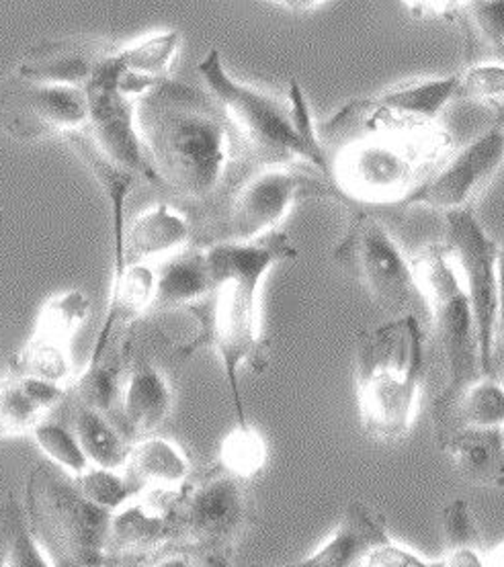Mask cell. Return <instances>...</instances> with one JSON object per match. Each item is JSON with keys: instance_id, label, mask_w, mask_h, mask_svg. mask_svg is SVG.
<instances>
[{"instance_id": "cell-12", "label": "cell", "mask_w": 504, "mask_h": 567, "mask_svg": "<svg viewBox=\"0 0 504 567\" xmlns=\"http://www.w3.org/2000/svg\"><path fill=\"white\" fill-rule=\"evenodd\" d=\"M84 89L29 81L11 74L0 86V127L21 144L86 130Z\"/></svg>"}, {"instance_id": "cell-35", "label": "cell", "mask_w": 504, "mask_h": 567, "mask_svg": "<svg viewBox=\"0 0 504 567\" xmlns=\"http://www.w3.org/2000/svg\"><path fill=\"white\" fill-rule=\"evenodd\" d=\"M2 547L4 567H55L50 554L43 549L29 527L28 516L21 504L13 502L9 511V535Z\"/></svg>"}, {"instance_id": "cell-30", "label": "cell", "mask_w": 504, "mask_h": 567, "mask_svg": "<svg viewBox=\"0 0 504 567\" xmlns=\"http://www.w3.org/2000/svg\"><path fill=\"white\" fill-rule=\"evenodd\" d=\"M443 557L441 567H488L482 549L476 516L465 498H453L441 511Z\"/></svg>"}, {"instance_id": "cell-16", "label": "cell", "mask_w": 504, "mask_h": 567, "mask_svg": "<svg viewBox=\"0 0 504 567\" xmlns=\"http://www.w3.org/2000/svg\"><path fill=\"white\" fill-rule=\"evenodd\" d=\"M392 539L394 535L383 514L368 502L353 501L347 504L339 525L312 554L284 566L248 567H366L369 557Z\"/></svg>"}, {"instance_id": "cell-32", "label": "cell", "mask_w": 504, "mask_h": 567, "mask_svg": "<svg viewBox=\"0 0 504 567\" xmlns=\"http://www.w3.org/2000/svg\"><path fill=\"white\" fill-rule=\"evenodd\" d=\"M218 467L243 482H253L267 465V443L250 424H236L219 445Z\"/></svg>"}, {"instance_id": "cell-15", "label": "cell", "mask_w": 504, "mask_h": 567, "mask_svg": "<svg viewBox=\"0 0 504 567\" xmlns=\"http://www.w3.org/2000/svg\"><path fill=\"white\" fill-rule=\"evenodd\" d=\"M491 127L460 150L435 175L426 176L400 207L443 212L472 209L477 195L491 185L504 163V105Z\"/></svg>"}, {"instance_id": "cell-19", "label": "cell", "mask_w": 504, "mask_h": 567, "mask_svg": "<svg viewBox=\"0 0 504 567\" xmlns=\"http://www.w3.org/2000/svg\"><path fill=\"white\" fill-rule=\"evenodd\" d=\"M436 445L462 429H503L504 383L498 375H480L450 400L433 402Z\"/></svg>"}, {"instance_id": "cell-24", "label": "cell", "mask_w": 504, "mask_h": 567, "mask_svg": "<svg viewBox=\"0 0 504 567\" xmlns=\"http://www.w3.org/2000/svg\"><path fill=\"white\" fill-rule=\"evenodd\" d=\"M125 472L144 489L181 496L189 487L192 461L178 443L152 434L132 445Z\"/></svg>"}, {"instance_id": "cell-8", "label": "cell", "mask_w": 504, "mask_h": 567, "mask_svg": "<svg viewBox=\"0 0 504 567\" xmlns=\"http://www.w3.org/2000/svg\"><path fill=\"white\" fill-rule=\"evenodd\" d=\"M330 257L385 310L398 316L414 313L419 318L421 310H426L412 260L382 221L369 212H354Z\"/></svg>"}, {"instance_id": "cell-13", "label": "cell", "mask_w": 504, "mask_h": 567, "mask_svg": "<svg viewBox=\"0 0 504 567\" xmlns=\"http://www.w3.org/2000/svg\"><path fill=\"white\" fill-rule=\"evenodd\" d=\"M120 62L115 52L84 84L89 132L96 150L146 183H158L137 130L136 103L120 93Z\"/></svg>"}, {"instance_id": "cell-9", "label": "cell", "mask_w": 504, "mask_h": 567, "mask_svg": "<svg viewBox=\"0 0 504 567\" xmlns=\"http://www.w3.org/2000/svg\"><path fill=\"white\" fill-rule=\"evenodd\" d=\"M301 199H330L351 205L335 181L318 171L308 173L294 166L265 168L236 193L228 214V240L246 243L271 234Z\"/></svg>"}, {"instance_id": "cell-20", "label": "cell", "mask_w": 504, "mask_h": 567, "mask_svg": "<svg viewBox=\"0 0 504 567\" xmlns=\"http://www.w3.org/2000/svg\"><path fill=\"white\" fill-rule=\"evenodd\" d=\"M123 419L137 439L152 436L175 408V392L163 371L146 357H137L123 381Z\"/></svg>"}, {"instance_id": "cell-1", "label": "cell", "mask_w": 504, "mask_h": 567, "mask_svg": "<svg viewBox=\"0 0 504 567\" xmlns=\"http://www.w3.org/2000/svg\"><path fill=\"white\" fill-rule=\"evenodd\" d=\"M214 291L202 318L199 342L212 344L233 395L238 424H248L240 393V369L265 373L271 361V344L263 334L260 287L269 270L298 258V248L286 231L275 230L257 240H222L205 248Z\"/></svg>"}, {"instance_id": "cell-42", "label": "cell", "mask_w": 504, "mask_h": 567, "mask_svg": "<svg viewBox=\"0 0 504 567\" xmlns=\"http://www.w3.org/2000/svg\"><path fill=\"white\" fill-rule=\"evenodd\" d=\"M275 7H287V9H306V11H312V9H316L320 2H316V0H312V2H272Z\"/></svg>"}, {"instance_id": "cell-21", "label": "cell", "mask_w": 504, "mask_h": 567, "mask_svg": "<svg viewBox=\"0 0 504 567\" xmlns=\"http://www.w3.org/2000/svg\"><path fill=\"white\" fill-rule=\"evenodd\" d=\"M192 224L168 203H154L125 228V265H154L189 243Z\"/></svg>"}, {"instance_id": "cell-44", "label": "cell", "mask_w": 504, "mask_h": 567, "mask_svg": "<svg viewBox=\"0 0 504 567\" xmlns=\"http://www.w3.org/2000/svg\"><path fill=\"white\" fill-rule=\"evenodd\" d=\"M431 567H441V564H439V559H436V561H433V566Z\"/></svg>"}, {"instance_id": "cell-37", "label": "cell", "mask_w": 504, "mask_h": 567, "mask_svg": "<svg viewBox=\"0 0 504 567\" xmlns=\"http://www.w3.org/2000/svg\"><path fill=\"white\" fill-rule=\"evenodd\" d=\"M433 559H426L421 554H416L414 549H410L407 545L398 543V540H388L382 545L376 554L369 557L366 567H431Z\"/></svg>"}, {"instance_id": "cell-41", "label": "cell", "mask_w": 504, "mask_h": 567, "mask_svg": "<svg viewBox=\"0 0 504 567\" xmlns=\"http://www.w3.org/2000/svg\"><path fill=\"white\" fill-rule=\"evenodd\" d=\"M486 564L488 567H504V540L486 554Z\"/></svg>"}, {"instance_id": "cell-40", "label": "cell", "mask_w": 504, "mask_h": 567, "mask_svg": "<svg viewBox=\"0 0 504 567\" xmlns=\"http://www.w3.org/2000/svg\"><path fill=\"white\" fill-rule=\"evenodd\" d=\"M204 567H234L233 555L205 554Z\"/></svg>"}, {"instance_id": "cell-31", "label": "cell", "mask_w": 504, "mask_h": 567, "mask_svg": "<svg viewBox=\"0 0 504 567\" xmlns=\"http://www.w3.org/2000/svg\"><path fill=\"white\" fill-rule=\"evenodd\" d=\"M123 381V352L115 344H111L101 357L86 361L70 390L82 404L101 412H110L122 398Z\"/></svg>"}, {"instance_id": "cell-26", "label": "cell", "mask_w": 504, "mask_h": 567, "mask_svg": "<svg viewBox=\"0 0 504 567\" xmlns=\"http://www.w3.org/2000/svg\"><path fill=\"white\" fill-rule=\"evenodd\" d=\"M156 270L154 265H130L123 272L122 281L111 287L107 310L96 332L95 344L89 359H96L113 344V332L117 326L130 328L137 322L154 303Z\"/></svg>"}, {"instance_id": "cell-29", "label": "cell", "mask_w": 504, "mask_h": 567, "mask_svg": "<svg viewBox=\"0 0 504 567\" xmlns=\"http://www.w3.org/2000/svg\"><path fill=\"white\" fill-rule=\"evenodd\" d=\"M181 48V33L175 29L154 31L140 40L115 48V60L123 72L151 82L154 86L171 81Z\"/></svg>"}, {"instance_id": "cell-25", "label": "cell", "mask_w": 504, "mask_h": 567, "mask_svg": "<svg viewBox=\"0 0 504 567\" xmlns=\"http://www.w3.org/2000/svg\"><path fill=\"white\" fill-rule=\"evenodd\" d=\"M439 449L472 484L504 487L503 429H462L439 443Z\"/></svg>"}, {"instance_id": "cell-22", "label": "cell", "mask_w": 504, "mask_h": 567, "mask_svg": "<svg viewBox=\"0 0 504 567\" xmlns=\"http://www.w3.org/2000/svg\"><path fill=\"white\" fill-rule=\"evenodd\" d=\"M156 270L152 310H192L205 303L214 291V279L204 248L178 250L163 258Z\"/></svg>"}, {"instance_id": "cell-11", "label": "cell", "mask_w": 504, "mask_h": 567, "mask_svg": "<svg viewBox=\"0 0 504 567\" xmlns=\"http://www.w3.org/2000/svg\"><path fill=\"white\" fill-rule=\"evenodd\" d=\"M175 518L178 537L192 540L205 554L233 555L253 518L248 484L216 465L181 494Z\"/></svg>"}, {"instance_id": "cell-36", "label": "cell", "mask_w": 504, "mask_h": 567, "mask_svg": "<svg viewBox=\"0 0 504 567\" xmlns=\"http://www.w3.org/2000/svg\"><path fill=\"white\" fill-rule=\"evenodd\" d=\"M460 96L504 105V62L474 64L460 72Z\"/></svg>"}, {"instance_id": "cell-4", "label": "cell", "mask_w": 504, "mask_h": 567, "mask_svg": "<svg viewBox=\"0 0 504 567\" xmlns=\"http://www.w3.org/2000/svg\"><path fill=\"white\" fill-rule=\"evenodd\" d=\"M423 383L424 330L419 316H395L359 332L357 408L371 439L394 443L410 433Z\"/></svg>"}, {"instance_id": "cell-14", "label": "cell", "mask_w": 504, "mask_h": 567, "mask_svg": "<svg viewBox=\"0 0 504 567\" xmlns=\"http://www.w3.org/2000/svg\"><path fill=\"white\" fill-rule=\"evenodd\" d=\"M91 313V299L81 289L55 293L41 306L31 337L19 349L13 373L43 379L70 392L79 375L74 338Z\"/></svg>"}, {"instance_id": "cell-5", "label": "cell", "mask_w": 504, "mask_h": 567, "mask_svg": "<svg viewBox=\"0 0 504 567\" xmlns=\"http://www.w3.org/2000/svg\"><path fill=\"white\" fill-rule=\"evenodd\" d=\"M197 74L224 120L257 163L275 168L301 161L332 178L327 150L313 148L301 137L289 101L234 79L216 48L197 64Z\"/></svg>"}, {"instance_id": "cell-6", "label": "cell", "mask_w": 504, "mask_h": 567, "mask_svg": "<svg viewBox=\"0 0 504 567\" xmlns=\"http://www.w3.org/2000/svg\"><path fill=\"white\" fill-rule=\"evenodd\" d=\"M29 527L55 567H103L111 554V514L82 496L76 482L48 461L25 482Z\"/></svg>"}, {"instance_id": "cell-28", "label": "cell", "mask_w": 504, "mask_h": 567, "mask_svg": "<svg viewBox=\"0 0 504 567\" xmlns=\"http://www.w3.org/2000/svg\"><path fill=\"white\" fill-rule=\"evenodd\" d=\"M72 433L76 434L82 451L93 467L125 472L132 445L111 424L105 412L76 400L72 412Z\"/></svg>"}, {"instance_id": "cell-43", "label": "cell", "mask_w": 504, "mask_h": 567, "mask_svg": "<svg viewBox=\"0 0 504 567\" xmlns=\"http://www.w3.org/2000/svg\"><path fill=\"white\" fill-rule=\"evenodd\" d=\"M0 567H4V557H2V547H0Z\"/></svg>"}, {"instance_id": "cell-18", "label": "cell", "mask_w": 504, "mask_h": 567, "mask_svg": "<svg viewBox=\"0 0 504 567\" xmlns=\"http://www.w3.org/2000/svg\"><path fill=\"white\" fill-rule=\"evenodd\" d=\"M178 496L151 492L111 516V551H140L178 539L175 504Z\"/></svg>"}, {"instance_id": "cell-7", "label": "cell", "mask_w": 504, "mask_h": 567, "mask_svg": "<svg viewBox=\"0 0 504 567\" xmlns=\"http://www.w3.org/2000/svg\"><path fill=\"white\" fill-rule=\"evenodd\" d=\"M412 265L448 367V383L436 400H450L482 375L472 306L448 246H426Z\"/></svg>"}, {"instance_id": "cell-10", "label": "cell", "mask_w": 504, "mask_h": 567, "mask_svg": "<svg viewBox=\"0 0 504 567\" xmlns=\"http://www.w3.org/2000/svg\"><path fill=\"white\" fill-rule=\"evenodd\" d=\"M448 221V248L464 275V287L474 326L482 375L494 373V328L498 311V246L480 226L474 209L453 212Z\"/></svg>"}, {"instance_id": "cell-33", "label": "cell", "mask_w": 504, "mask_h": 567, "mask_svg": "<svg viewBox=\"0 0 504 567\" xmlns=\"http://www.w3.org/2000/svg\"><path fill=\"white\" fill-rule=\"evenodd\" d=\"M29 436L33 439L45 461L72 480H79L82 473L93 467L91 461L86 460L76 434L69 431L64 424L43 420Z\"/></svg>"}, {"instance_id": "cell-38", "label": "cell", "mask_w": 504, "mask_h": 567, "mask_svg": "<svg viewBox=\"0 0 504 567\" xmlns=\"http://www.w3.org/2000/svg\"><path fill=\"white\" fill-rule=\"evenodd\" d=\"M494 373L504 383V250L498 255V311L494 328Z\"/></svg>"}, {"instance_id": "cell-27", "label": "cell", "mask_w": 504, "mask_h": 567, "mask_svg": "<svg viewBox=\"0 0 504 567\" xmlns=\"http://www.w3.org/2000/svg\"><path fill=\"white\" fill-rule=\"evenodd\" d=\"M451 23L464 31L470 66L504 62V0L455 2Z\"/></svg>"}, {"instance_id": "cell-2", "label": "cell", "mask_w": 504, "mask_h": 567, "mask_svg": "<svg viewBox=\"0 0 504 567\" xmlns=\"http://www.w3.org/2000/svg\"><path fill=\"white\" fill-rule=\"evenodd\" d=\"M212 101L171 79L136 103L137 130L158 183L189 199L216 193L233 154L230 125Z\"/></svg>"}, {"instance_id": "cell-23", "label": "cell", "mask_w": 504, "mask_h": 567, "mask_svg": "<svg viewBox=\"0 0 504 567\" xmlns=\"http://www.w3.org/2000/svg\"><path fill=\"white\" fill-rule=\"evenodd\" d=\"M66 393V388L43 379L17 373L0 379V439L33 433Z\"/></svg>"}, {"instance_id": "cell-17", "label": "cell", "mask_w": 504, "mask_h": 567, "mask_svg": "<svg viewBox=\"0 0 504 567\" xmlns=\"http://www.w3.org/2000/svg\"><path fill=\"white\" fill-rule=\"evenodd\" d=\"M115 48L99 40L40 41L23 54L14 74L29 81L84 89Z\"/></svg>"}, {"instance_id": "cell-3", "label": "cell", "mask_w": 504, "mask_h": 567, "mask_svg": "<svg viewBox=\"0 0 504 567\" xmlns=\"http://www.w3.org/2000/svg\"><path fill=\"white\" fill-rule=\"evenodd\" d=\"M341 152L330 158V176L351 203L392 205L419 187L429 164L450 137L433 123L368 120L342 134Z\"/></svg>"}, {"instance_id": "cell-39", "label": "cell", "mask_w": 504, "mask_h": 567, "mask_svg": "<svg viewBox=\"0 0 504 567\" xmlns=\"http://www.w3.org/2000/svg\"><path fill=\"white\" fill-rule=\"evenodd\" d=\"M151 567H199L197 564H193L189 557H185V555H168V557H163V559H158L154 566Z\"/></svg>"}, {"instance_id": "cell-34", "label": "cell", "mask_w": 504, "mask_h": 567, "mask_svg": "<svg viewBox=\"0 0 504 567\" xmlns=\"http://www.w3.org/2000/svg\"><path fill=\"white\" fill-rule=\"evenodd\" d=\"M74 482L86 501L93 502L96 508L105 511L111 516L144 494V487L140 486L136 480H132L127 472L91 467Z\"/></svg>"}]
</instances>
